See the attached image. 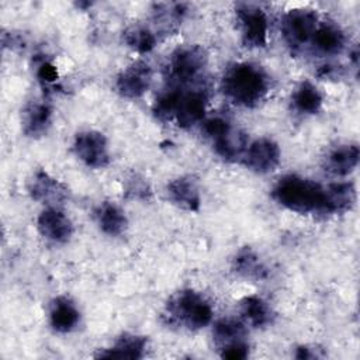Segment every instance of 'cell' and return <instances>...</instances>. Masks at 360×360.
Returning a JSON list of instances; mask_svg holds the SVG:
<instances>
[{
    "label": "cell",
    "mask_w": 360,
    "mask_h": 360,
    "mask_svg": "<svg viewBox=\"0 0 360 360\" xmlns=\"http://www.w3.org/2000/svg\"><path fill=\"white\" fill-rule=\"evenodd\" d=\"M291 103L297 112L304 115H314L322 108L323 97L314 83L304 80L295 87L291 96Z\"/></svg>",
    "instance_id": "23"
},
{
    "label": "cell",
    "mask_w": 360,
    "mask_h": 360,
    "mask_svg": "<svg viewBox=\"0 0 360 360\" xmlns=\"http://www.w3.org/2000/svg\"><path fill=\"white\" fill-rule=\"evenodd\" d=\"M22 132L30 138L45 135L52 122V107L45 100L30 101L22 110Z\"/></svg>",
    "instance_id": "15"
},
{
    "label": "cell",
    "mask_w": 360,
    "mask_h": 360,
    "mask_svg": "<svg viewBox=\"0 0 360 360\" xmlns=\"http://www.w3.org/2000/svg\"><path fill=\"white\" fill-rule=\"evenodd\" d=\"M221 89L233 104L253 108L266 98L270 90V77L256 63L236 62L225 70Z\"/></svg>",
    "instance_id": "1"
},
{
    "label": "cell",
    "mask_w": 360,
    "mask_h": 360,
    "mask_svg": "<svg viewBox=\"0 0 360 360\" xmlns=\"http://www.w3.org/2000/svg\"><path fill=\"white\" fill-rule=\"evenodd\" d=\"M208 93L205 89H193L181 93L174 121L180 128H191L198 124L207 111Z\"/></svg>",
    "instance_id": "12"
},
{
    "label": "cell",
    "mask_w": 360,
    "mask_h": 360,
    "mask_svg": "<svg viewBox=\"0 0 360 360\" xmlns=\"http://www.w3.org/2000/svg\"><path fill=\"white\" fill-rule=\"evenodd\" d=\"M319 349L314 347V346H308V345H304V346H298L295 349V354L294 357L295 359H300V360H309V359H318V357H323V354L318 353Z\"/></svg>",
    "instance_id": "33"
},
{
    "label": "cell",
    "mask_w": 360,
    "mask_h": 360,
    "mask_svg": "<svg viewBox=\"0 0 360 360\" xmlns=\"http://www.w3.org/2000/svg\"><path fill=\"white\" fill-rule=\"evenodd\" d=\"M39 233L53 243H66L73 235L70 218L58 207H46L37 218Z\"/></svg>",
    "instance_id": "11"
},
{
    "label": "cell",
    "mask_w": 360,
    "mask_h": 360,
    "mask_svg": "<svg viewBox=\"0 0 360 360\" xmlns=\"http://www.w3.org/2000/svg\"><path fill=\"white\" fill-rule=\"evenodd\" d=\"M28 193L32 200L48 207H58L69 198L68 187L42 169L35 170L28 180Z\"/></svg>",
    "instance_id": "10"
},
{
    "label": "cell",
    "mask_w": 360,
    "mask_h": 360,
    "mask_svg": "<svg viewBox=\"0 0 360 360\" xmlns=\"http://www.w3.org/2000/svg\"><path fill=\"white\" fill-rule=\"evenodd\" d=\"M124 44L138 52V53H148L150 52L158 42V38L153 31L143 25H131L122 32Z\"/></svg>",
    "instance_id": "27"
},
{
    "label": "cell",
    "mask_w": 360,
    "mask_h": 360,
    "mask_svg": "<svg viewBox=\"0 0 360 360\" xmlns=\"http://www.w3.org/2000/svg\"><path fill=\"white\" fill-rule=\"evenodd\" d=\"M360 149L357 143H342L332 148L323 158V170L333 176H347L359 165Z\"/></svg>",
    "instance_id": "14"
},
{
    "label": "cell",
    "mask_w": 360,
    "mask_h": 360,
    "mask_svg": "<svg viewBox=\"0 0 360 360\" xmlns=\"http://www.w3.org/2000/svg\"><path fill=\"white\" fill-rule=\"evenodd\" d=\"M212 307L200 292L184 288L174 292L165 305L163 316L169 325L198 330L212 321Z\"/></svg>",
    "instance_id": "3"
},
{
    "label": "cell",
    "mask_w": 360,
    "mask_h": 360,
    "mask_svg": "<svg viewBox=\"0 0 360 360\" xmlns=\"http://www.w3.org/2000/svg\"><path fill=\"white\" fill-rule=\"evenodd\" d=\"M152 77L153 72L150 65L145 60H135L118 73L114 86L121 97L135 100L149 90Z\"/></svg>",
    "instance_id": "8"
},
{
    "label": "cell",
    "mask_w": 360,
    "mask_h": 360,
    "mask_svg": "<svg viewBox=\"0 0 360 360\" xmlns=\"http://www.w3.org/2000/svg\"><path fill=\"white\" fill-rule=\"evenodd\" d=\"M72 148L76 158L87 167L103 169L110 163L107 138L98 131L87 129L76 134Z\"/></svg>",
    "instance_id": "7"
},
{
    "label": "cell",
    "mask_w": 360,
    "mask_h": 360,
    "mask_svg": "<svg viewBox=\"0 0 360 360\" xmlns=\"http://www.w3.org/2000/svg\"><path fill=\"white\" fill-rule=\"evenodd\" d=\"M166 194L176 207L197 212L201 207V194L197 181L191 176H179L170 180L166 186Z\"/></svg>",
    "instance_id": "13"
},
{
    "label": "cell",
    "mask_w": 360,
    "mask_h": 360,
    "mask_svg": "<svg viewBox=\"0 0 360 360\" xmlns=\"http://www.w3.org/2000/svg\"><path fill=\"white\" fill-rule=\"evenodd\" d=\"M218 353L222 359L242 360V359H246L249 356V343H248V340L236 342V343H232L229 346H225V347L219 349Z\"/></svg>",
    "instance_id": "31"
},
{
    "label": "cell",
    "mask_w": 360,
    "mask_h": 360,
    "mask_svg": "<svg viewBox=\"0 0 360 360\" xmlns=\"http://www.w3.org/2000/svg\"><path fill=\"white\" fill-rule=\"evenodd\" d=\"M318 14L311 8H292L281 20V34L287 45L301 49L312 39L318 25Z\"/></svg>",
    "instance_id": "6"
},
{
    "label": "cell",
    "mask_w": 360,
    "mask_h": 360,
    "mask_svg": "<svg viewBox=\"0 0 360 360\" xmlns=\"http://www.w3.org/2000/svg\"><path fill=\"white\" fill-rule=\"evenodd\" d=\"M208 65V53L201 45H183L174 49L167 62V77L172 86L183 87L201 79Z\"/></svg>",
    "instance_id": "4"
},
{
    "label": "cell",
    "mask_w": 360,
    "mask_h": 360,
    "mask_svg": "<svg viewBox=\"0 0 360 360\" xmlns=\"http://www.w3.org/2000/svg\"><path fill=\"white\" fill-rule=\"evenodd\" d=\"M215 153L226 162H238L243 159L248 148V136L243 131L232 125L219 136L212 139Z\"/></svg>",
    "instance_id": "19"
},
{
    "label": "cell",
    "mask_w": 360,
    "mask_h": 360,
    "mask_svg": "<svg viewBox=\"0 0 360 360\" xmlns=\"http://www.w3.org/2000/svg\"><path fill=\"white\" fill-rule=\"evenodd\" d=\"M236 18L239 21L240 41L248 49L264 48L269 35V20L266 13L255 4H238Z\"/></svg>",
    "instance_id": "5"
},
{
    "label": "cell",
    "mask_w": 360,
    "mask_h": 360,
    "mask_svg": "<svg viewBox=\"0 0 360 360\" xmlns=\"http://www.w3.org/2000/svg\"><path fill=\"white\" fill-rule=\"evenodd\" d=\"M231 127V122L222 117H211L204 121L202 131L205 136H208L211 141L224 134Z\"/></svg>",
    "instance_id": "30"
},
{
    "label": "cell",
    "mask_w": 360,
    "mask_h": 360,
    "mask_svg": "<svg viewBox=\"0 0 360 360\" xmlns=\"http://www.w3.org/2000/svg\"><path fill=\"white\" fill-rule=\"evenodd\" d=\"M181 87H167L165 89L155 100L152 111L155 114V117L160 121H170L174 120L176 111H177V105L181 97Z\"/></svg>",
    "instance_id": "28"
},
{
    "label": "cell",
    "mask_w": 360,
    "mask_h": 360,
    "mask_svg": "<svg viewBox=\"0 0 360 360\" xmlns=\"http://www.w3.org/2000/svg\"><path fill=\"white\" fill-rule=\"evenodd\" d=\"M311 42L314 48L323 55H338L345 48L346 37L338 24L323 21L318 22Z\"/></svg>",
    "instance_id": "20"
},
{
    "label": "cell",
    "mask_w": 360,
    "mask_h": 360,
    "mask_svg": "<svg viewBox=\"0 0 360 360\" xmlns=\"http://www.w3.org/2000/svg\"><path fill=\"white\" fill-rule=\"evenodd\" d=\"M271 197L297 214H323V186L298 174L283 176L274 184Z\"/></svg>",
    "instance_id": "2"
},
{
    "label": "cell",
    "mask_w": 360,
    "mask_h": 360,
    "mask_svg": "<svg viewBox=\"0 0 360 360\" xmlns=\"http://www.w3.org/2000/svg\"><path fill=\"white\" fill-rule=\"evenodd\" d=\"M212 339L217 350L232 343L246 340L245 323L233 318H222L217 321L212 328Z\"/></svg>",
    "instance_id": "25"
},
{
    "label": "cell",
    "mask_w": 360,
    "mask_h": 360,
    "mask_svg": "<svg viewBox=\"0 0 360 360\" xmlns=\"http://www.w3.org/2000/svg\"><path fill=\"white\" fill-rule=\"evenodd\" d=\"M96 221L98 228L101 229L103 233L108 236H121L127 228H128V218L125 212L114 202L104 201L101 202L96 211Z\"/></svg>",
    "instance_id": "21"
},
{
    "label": "cell",
    "mask_w": 360,
    "mask_h": 360,
    "mask_svg": "<svg viewBox=\"0 0 360 360\" xmlns=\"http://www.w3.org/2000/svg\"><path fill=\"white\" fill-rule=\"evenodd\" d=\"M186 4L170 3V4H156L153 10V20L159 31L172 32L183 21L186 14Z\"/></svg>",
    "instance_id": "26"
},
{
    "label": "cell",
    "mask_w": 360,
    "mask_h": 360,
    "mask_svg": "<svg viewBox=\"0 0 360 360\" xmlns=\"http://www.w3.org/2000/svg\"><path fill=\"white\" fill-rule=\"evenodd\" d=\"M356 202V187L350 181H338L323 186V214H342Z\"/></svg>",
    "instance_id": "17"
},
{
    "label": "cell",
    "mask_w": 360,
    "mask_h": 360,
    "mask_svg": "<svg viewBox=\"0 0 360 360\" xmlns=\"http://www.w3.org/2000/svg\"><path fill=\"white\" fill-rule=\"evenodd\" d=\"M232 270L248 280H266L269 277L267 266L260 260L257 253L245 246L236 252L232 259Z\"/></svg>",
    "instance_id": "22"
},
{
    "label": "cell",
    "mask_w": 360,
    "mask_h": 360,
    "mask_svg": "<svg viewBox=\"0 0 360 360\" xmlns=\"http://www.w3.org/2000/svg\"><path fill=\"white\" fill-rule=\"evenodd\" d=\"M242 318L253 328H264L273 322L270 305L257 295H248L239 302Z\"/></svg>",
    "instance_id": "24"
},
{
    "label": "cell",
    "mask_w": 360,
    "mask_h": 360,
    "mask_svg": "<svg viewBox=\"0 0 360 360\" xmlns=\"http://www.w3.org/2000/svg\"><path fill=\"white\" fill-rule=\"evenodd\" d=\"M124 190H125L127 195L134 200L145 201V200H149L152 195V190H150L148 181L136 173H132L129 177H127Z\"/></svg>",
    "instance_id": "29"
},
{
    "label": "cell",
    "mask_w": 360,
    "mask_h": 360,
    "mask_svg": "<svg viewBox=\"0 0 360 360\" xmlns=\"http://www.w3.org/2000/svg\"><path fill=\"white\" fill-rule=\"evenodd\" d=\"M58 69L56 66L49 62L42 59L38 66H37V77L42 84H52L58 80Z\"/></svg>",
    "instance_id": "32"
},
{
    "label": "cell",
    "mask_w": 360,
    "mask_h": 360,
    "mask_svg": "<svg viewBox=\"0 0 360 360\" xmlns=\"http://www.w3.org/2000/svg\"><path fill=\"white\" fill-rule=\"evenodd\" d=\"M80 321V312L76 304L66 295L52 300L49 307V323L59 333L72 332Z\"/></svg>",
    "instance_id": "18"
},
{
    "label": "cell",
    "mask_w": 360,
    "mask_h": 360,
    "mask_svg": "<svg viewBox=\"0 0 360 360\" xmlns=\"http://www.w3.org/2000/svg\"><path fill=\"white\" fill-rule=\"evenodd\" d=\"M281 160V150L276 141L259 138L248 145L242 162L245 166L259 174H267L276 170Z\"/></svg>",
    "instance_id": "9"
},
{
    "label": "cell",
    "mask_w": 360,
    "mask_h": 360,
    "mask_svg": "<svg viewBox=\"0 0 360 360\" xmlns=\"http://www.w3.org/2000/svg\"><path fill=\"white\" fill-rule=\"evenodd\" d=\"M148 340L145 336L135 335V333H122L112 346L100 350L94 357L98 359H128V360H138L145 356Z\"/></svg>",
    "instance_id": "16"
}]
</instances>
